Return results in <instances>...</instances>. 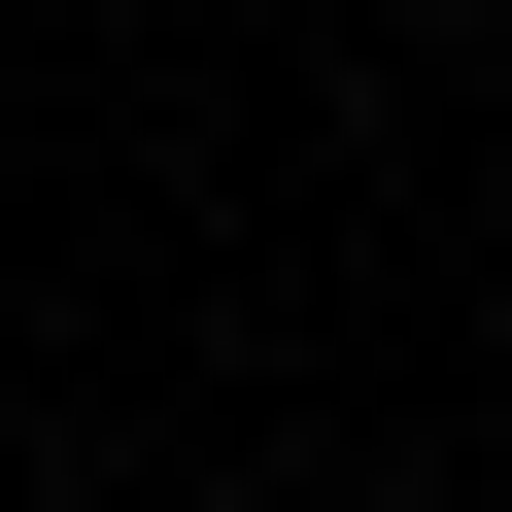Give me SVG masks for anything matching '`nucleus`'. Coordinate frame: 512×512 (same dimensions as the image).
<instances>
[]
</instances>
